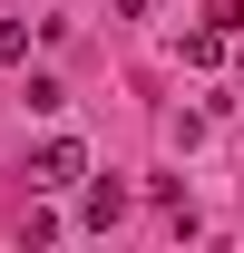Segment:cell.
Returning <instances> with one entry per match:
<instances>
[{
    "mask_svg": "<svg viewBox=\"0 0 244 253\" xmlns=\"http://www.w3.org/2000/svg\"><path fill=\"white\" fill-rule=\"evenodd\" d=\"M78 175H88V146H78V136H49V146L30 156V185H49V195L78 185Z\"/></svg>",
    "mask_w": 244,
    "mask_h": 253,
    "instance_id": "obj_1",
    "label": "cell"
},
{
    "mask_svg": "<svg viewBox=\"0 0 244 253\" xmlns=\"http://www.w3.org/2000/svg\"><path fill=\"white\" fill-rule=\"evenodd\" d=\"M215 59H225V30H215V20H205V30H185V68H215Z\"/></svg>",
    "mask_w": 244,
    "mask_h": 253,
    "instance_id": "obj_2",
    "label": "cell"
},
{
    "mask_svg": "<svg viewBox=\"0 0 244 253\" xmlns=\"http://www.w3.org/2000/svg\"><path fill=\"white\" fill-rule=\"evenodd\" d=\"M118 214H127V185H88V224H98V234H108Z\"/></svg>",
    "mask_w": 244,
    "mask_h": 253,
    "instance_id": "obj_3",
    "label": "cell"
},
{
    "mask_svg": "<svg viewBox=\"0 0 244 253\" xmlns=\"http://www.w3.org/2000/svg\"><path fill=\"white\" fill-rule=\"evenodd\" d=\"M20 97H30V117H59V107H68V88H59V78H30Z\"/></svg>",
    "mask_w": 244,
    "mask_h": 253,
    "instance_id": "obj_4",
    "label": "cell"
},
{
    "mask_svg": "<svg viewBox=\"0 0 244 253\" xmlns=\"http://www.w3.org/2000/svg\"><path fill=\"white\" fill-rule=\"evenodd\" d=\"M30 59V30H20V20H0V68H20Z\"/></svg>",
    "mask_w": 244,
    "mask_h": 253,
    "instance_id": "obj_5",
    "label": "cell"
},
{
    "mask_svg": "<svg viewBox=\"0 0 244 253\" xmlns=\"http://www.w3.org/2000/svg\"><path fill=\"white\" fill-rule=\"evenodd\" d=\"M108 10H118V20H137V10H147V0H108Z\"/></svg>",
    "mask_w": 244,
    "mask_h": 253,
    "instance_id": "obj_6",
    "label": "cell"
}]
</instances>
